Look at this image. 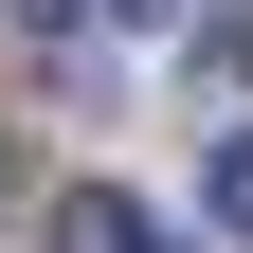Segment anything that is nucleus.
<instances>
[{
  "label": "nucleus",
  "instance_id": "obj_3",
  "mask_svg": "<svg viewBox=\"0 0 253 253\" xmlns=\"http://www.w3.org/2000/svg\"><path fill=\"white\" fill-rule=\"evenodd\" d=\"M0 18H18V37H37V54H73V0H0Z\"/></svg>",
  "mask_w": 253,
  "mask_h": 253
},
{
  "label": "nucleus",
  "instance_id": "obj_4",
  "mask_svg": "<svg viewBox=\"0 0 253 253\" xmlns=\"http://www.w3.org/2000/svg\"><path fill=\"white\" fill-rule=\"evenodd\" d=\"M109 18H126V37H181V18H199V0H109Z\"/></svg>",
  "mask_w": 253,
  "mask_h": 253
},
{
  "label": "nucleus",
  "instance_id": "obj_1",
  "mask_svg": "<svg viewBox=\"0 0 253 253\" xmlns=\"http://www.w3.org/2000/svg\"><path fill=\"white\" fill-rule=\"evenodd\" d=\"M54 253H163V217L126 199V181H73L54 199Z\"/></svg>",
  "mask_w": 253,
  "mask_h": 253
},
{
  "label": "nucleus",
  "instance_id": "obj_2",
  "mask_svg": "<svg viewBox=\"0 0 253 253\" xmlns=\"http://www.w3.org/2000/svg\"><path fill=\"white\" fill-rule=\"evenodd\" d=\"M199 199H217V235L253 253V126H235V145H217V181H199Z\"/></svg>",
  "mask_w": 253,
  "mask_h": 253
}]
</instances>
